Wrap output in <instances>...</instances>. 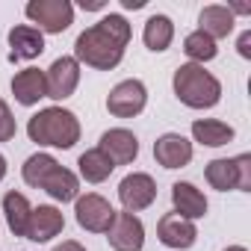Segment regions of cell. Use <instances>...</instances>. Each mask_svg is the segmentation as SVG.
Listing matches in <instances>:
<instances>
[{
	"mask_svg": "<svg viewBox=\"0 0 251 251\" xmlns=\"http://www.w3.org/2000/svg\"><path fill=\"white\" fill-rule=\"evenodd\" d=\"M130 24L124 15L118 12H109L103 15L98 24L86 27L77 42H74V59L80 65H89L95 71H112L121 59H124V50L130 45Z\"/></svg>",
	"mask_w": 251,
	"mask_h": 251,
	"instance_id": "cell-1",
	"label": "cell"
},
{
	"mask_svg": "<svg viewBox=\"0 0 251 251\" xmlns=\"http://www.w3.org/2000/svg\"><path fill=\"white\" fill-rule=\"evenodd\" d=\"M27 136L36 145L68 151L80 142V121L65 106H48V109H39L27 121Z\"/></svg>",
	"mask_w": 251,
	"mask_h": 251,
	"instance_id": "cell-2",
	"label": "cell"
},
{
	"mask_svg": "<svg viewBox=\"0 0 251 251\" xmlns=\"http://www.w3.org/2000/svg\"><path fill=\"white\" fill-rule=\"evenodd\" d=\"M172 89L177 95V100L189 109H213L222 100V83L216 74H210L204 65L195 62H183L175 77H172Z\"/></svg>",
	"mask_w": 251,
	"mask_h": 251,
	"instance_id": "cell-3",
	"label": "cell"
},
{
	"mask_svg": "<svg viewBox=\"0 0 251 251\" xmlns=\"http://www.w3.org/2000/svg\"><path fill=\"white\" fill-rule=\"evenodd\" d=\"M24 15L30 18V27L39 33H65L74 24V6L68 0H30L24 6Z\"/></svg>",
	"mask_w": 251,
	"mask_h": 251,
	"instance_id": "cell-4",
	"label": "cell"
},
{
	"mask_svg": "<svg viewBox=\"0 0 251 251\" xmlns=\"http://www.w3.org/2000/svg\"><path fill=\"white\" fill-rule=\"evenodd\" d=\"M148 106V89L142 80H121L112 86V92L106 95V109L115 118H136L142 109Z\"/></svg>",
	"mask_w": 251,
	"mask_h": 251,
	"instance_id": "cell-5",
	"label": "cell"
},
{
	"mask_svg": "<svg viewBox=\"0 0 251 251\" xmlns=\"http://www.w3.org/2000/svg\"><path fill=\"white\" fill-rule=\"evenodd\" d=\"M74 219L89 233H106L115 219V207L103 195L86 192V195H77V201H74Z\"/></svg>",
	"mask_w": 251,
	"mask_h": 251,
	"instance_id": "cell-6",
	"label": "cell"
},
{
	"mask_svg": "<svg viewBox=\"0 0 251 251\" xmlns=\"http://www.w3.org/2000/svg\"><path fill=\"white\" fill-rule=\"evenodd\" d=\"M118 201L124 207V213H142L157 201V183L148 172H130L118 183Z\"/></svg>",
	"mask_w": 251,
	"mask_h": 251,
	"instance_id": "cell-7",
	"label": "cell"
},
{
	"mask_svg": "<svg viewBox=\"0 0 251 251\" xmlns=\"http://www.w3.org/2000/svg\"><path fill=\"white\" fill-rule=\"evenodd\" d=\"M80 86V62L74 56H59L45 71V92L50 100H65Z\"/></svg>",
	"mask_w": 251,
	"mask_h": 251,
	"instance_id": "cell-8",
	"label": "cell"
},
{
	"mask_svg": "<svg viewBox=\"0 0 251 251\" xmlns=\"http://www.w3.org/2000/svg\"><path fill=\"white\" fill-rule=\"evenodd\" d=\"M112 251H142L145 248V225L133 213H115L109 230H106Z\"/></svg>",
	"mask_w": 251,
	"mask_h": 251,
	"instance_id": "cell-9",
	"label": "cell"
},
{
	"mask_svg": "<svg viewBox=\"0 0 251 251\" xmlns=\"http://www.w3.org/2000/svg\"><path fill=\"white\" fill-rule=\"evenodd\" d=\"M98 148L112 160V166H130L139 157V139L127 127H112L100 136Z\"/></svg>",
	"mask_w": 251,
	"mask_h": 251,
	"instance_id": "cell-10",
	"label": "cell"
},
{
	"mask_svg": "<svg viewBox=\"0 0 251 251\" xmlns=\"http://www.w3.org/2000/svg\"><path fill=\"white\" fill-rule=\"evenodd\" d=\"M157 236L166 248H175V251H186L195 245L198 239V227L195 222L177 216V213H166L160 222H157Z\"/></svg>",
	"mask_w": 251,
	"mask_h": 251,
	"instance_id": "cell-11",
	"label": "cell"
},
{
	"mask_svg": "<svg viewBox=\"0 0 251 251\" xmlns=\"http://www.w3.org/2000/svg\"><path fill=\"white\" fill-rule=\"evenodd\" d=\"M192 142L180 133H163L154 142V160L163 169H183L192 163Z\"/></svg>",
	"mask_w": 251,
	"mask_h": 251,
	"instance_id": "cell-12",
	"label": "cell"
},
{
	"mask_svg": "<svg viewBox=\"0 0 251 251\" xmlns=\"http://www.w3.org/2000/svg\"><path fill=\"white\" fill-rule=\"evenodd\" d=\"M65 227V216L59 207L53 204H39L33 207L30 213V225H27V236L24 239H33V242H50L53 236H59Z\"/></svg>",
	"mask_w": 251,
	"mask_h": 251,
	"instance_id": "cell-13",
	"label": "cell"
},
{
	"mask_svg": "<svg viewBox=\"0 0 251 251\" xmlns=\"http://www.w3.org/2000/svg\"><path fill=\"white\" fill-rule=\"evenodd\" d=\"M172 207H175L177 216H183V219H189V222H198V219L207 216V198H204V192H201L195 183H189V180H177V183L172 186Z\"/></svg>",
	"mask_w": 251,
	"mask_h": 251,
	"instance_id": "cell-14",
	"label": "cell"
},
{
	"mask_svg": "<svg viewBox=\"0 0 251 251\" xmlns=\"http://www.w3.org/2000/svg\"><path fill=\"white\" fill-rule=\"evenodd\" d=\"M9 59H39L45 53V33L30 24H18L9 30Z\"/></svg>",
	"mask_w": 251,
	"mask_h": 251,
	"instance_id": "cell-15",
	"label": "cell"
},
{
	"mask_svg": "<svg viewBox=\"0 0 251 251\" xmlns=\"http://www.w3.org/2000/svg\"><path fill=\"white\" fill-rule=\"evenodd\" d=\"M233 24H236L233 12H230L227 6H222V3H210V6H204L201 15H198V30H201L204 36H210L213 42L227 39V36L233 33Z\"/></svg>",
	"mask_w": 251,
	"mask_h": 251,
	"instance_id": "cell-16",
	"label": "cell"
},
{
	"mask_svg": "<svg viewBox=\"0 0 251 251\" xmlns=\"http://www.w3.org/2000/svg\"><path fill=\"white\" fill-rule=\"evenodd\" d=\"M12 95L21 106H36L42 98H48L45 92V71L39 68H24L12 77Z\"/></svg>",
	"mask_w": 251,
	"mask_h": 251,
	"instance_id": "cell-17",
	"label": "cell"
},
{
	"mask_svg": "<svg viewBox=\"0 0 251 251\" xmlns=\"http://www.w3.org/2000/svg\"><path fill=\"white\" fill-rule=\"evenodd\" d=\"M233 127L227 121H219V118H195L192 121V139L204 148H222L227 142H233Z\"/></svg>",
	"mask_w": 251,
	"mask_h": 251,
	"instance_id": "cell-18",
	"label": "cell"
},
{
	"mask_svg": "<svg viewBox=\"0 0 251 251\" xmlns=\"http://www.w3.org/2000/svg\"><path fill=\"white\" fill-rule=\"evenodd\" d=\"M39 189H45V192H48L53 201H59V204H65V201H77V195H80V177H77L71 169L56 166V169L42 180Z\"/></svg>",
	"mask_w": 251,
	"mask_h": 251,
	"instance_id": "cell-19",
	"label": "cell"
},
{
	"mask_svg": "<svg viewBox=\"0 0 251 251\" xmlns=\"http://www.w3.org/2000/svg\"><path fill=\"white\" fill-rule=\"evenodd\" d=\"M30 213H33V204L27 201L24 192H6L3 195V216H6V225L15 236H27V225H30Z\"/></svg>",
	"mask_w": 251,
	"mask_h": 251,
	"instance_id": "cell-20",
	"label": "cell"
},
{
	"mask_svg": "<svg viewBox=\"0 0 251 251\" xmlns=\"http://www.w3.org/2000/svg\"><path fill=\"white\" fill-rule=\"evenodd\" d=\"M172 39H175V24H172V18H169V15H151V18L145 21L142 42H145V48H148V50L163 53V50H169Z\"/></svg>",
	"mask_w": 251,
	"mask_h": 251,
	"instance_id": "cell-21",
	"label": "cell"
},
{
	"mask_svg": "<svg viewBox=\"0 0 251 251\" xmlns=\"http://www.w3.org/2000/svg\"><path fill=\"white\" fill-rule=\"evenodd\" d=\"M77 166H80V177H83L86 183H103V180L115 172L112 160H109L100 148H89V151H83L80 160H77Z\"/></svg>",
	"mask_w": 251,
	"mask_h": 251,
	"instance_id": "cell-22",
	"label": "cell"
},
{
	"mask_svg": "<svg viewBox=\"0 0 251 251\" xmlns=\"http://www.w3.org/2000/svg\"><path fill=\"white\" fill-rule=\"evenodd\" d=\"M204 177H207V183H210L216 192H230V189H236V183H239V177H236V163L227 160V157L210 160L207 169H204Z\"/></svg>",
	"mask_w": 251,
	"mask_h": 251,
	"instance_id": "cell-23",
	"label": "cell"
},
{
	"mask_svg": "<svg viewBox=\"0 0 251 251\" xmlns=\"http://www.w3.org/2000/svg\"><path fill=\"white\" fill-rule=\"evenodd\" d=\"M183 53L189 56V62L204 65V62H210V59L219 56V45H216L210 36H204L201 30H192V33L183 39Z\"/></svg>",
	"mask_w": 251,
	"mask_h": 251,
	"instance_id": "cell-24",
	"label": "cell"
},
{
	"mask_svg": "<svg viewBox=\"0 0 251 251\" xmlns=\"http://www.w3.org/2000/svg\"><path fill=\"white\" fill-rule=\"evenodd\" d=\"M56 166H59V163H56V157H50V154L39 151V154L27 157V163L21 166V177H24V183H27V186L39 189V186H42V180H45Z\"/></svg>",
	"mask_w": 251,
	"mask_h": 251,
	"instance_id": "cell-25",
	"label": "cell"
},
{
	"mask_svg": "<svg viewBox=\"0 0 251 251\" xmlns=\"http://www.w3.org/2000/svg\"><path fill=\"white\" fill-rule=\"evenodd\" d=\"M18 133V124H15V115L9 109V103L0 98V142H12Z\"/></svg>",
	"mask_w": 251,
	"mask_h": 251,
	"instance_id": "cell-26",
	"label": "cell"
},
{
	"mask_svg": "<svg viewBox=\"0 0 251 251\" xmlns=\"http://www.w3.org/2000/svg\"><path fill=\"white\" fill-rule=\"evenodd\" d=\"M233 163H236V177H239L236 189L251 192V154H239V157H233Z\"/></svg>",
	"mask_w": 251,
	"mask_h": 251,
	"instance_id": "cell-27",
	"label": "cell"
},
{
	"mask_svg": "<svg viewBox=\"0 0 251 251\" xmlns=\"http://www.w3.org/2000/svg\"><path fill=\"white\" fill-rule=\"evenodd\" d=\"M236 50H239V56H242V59H251V30H245V33L239 36Z\"/></svg>",
	"mask_w": 251,
	"mask_h": 251,
	"instance_id": "cell-28",
	"label": "cell"
},
{
	"mask_svg": "<svg viewBox=\"0 0 251 251\" xmlns=\"http://www.w3.org/2000/svg\"><path fill=\"white\" fill-rule=\"evenodd\" d=\"M53 251H86V248H83V245H80L77 239H65V242H59V245H56Z\"/></svg>",
	"mask_w": 251,
	"mask_h": 251,
	"instance_id": "cell-29",
	"label": "cell"
},
{
	"mask_svg": "<svg viewBox=\"0 0 251 251\" xmlns=\"http://www.w3.org/2000/svg\"><path fill=\"white\" fill-rule=\"evenodd\" d=\"M80 6L86 12H98V9H103V0H80Z\"/></svg>",
	"mask_w": 251,
	"mask_h": 251,
	"instance_id": "cell-30",
	"label": "cell"
},
{
	"mask_svg": "<svg viewBox=\"0 0 251 251\" xmlns=\"http://www.w3.org/2000/svg\"><path fill=\"white\" fill-rule=\"evenodd\" d=\"M121 6H124V9H142L145 0H121Z\"/></svg>",
	"mask_w": 251,
	"mask_h": 251,
	"instance_id": "cell-31",
	"label": "cell"
},
{
	"mask_svg": "<svg viewBox=\"0 0 251 251\" xmlns=\"http://www.w3.org/2000/svg\"><path fill=\"white\" fill-rule=\"evenodd\" d=\"M3 177H6V157L0 154V180H3Z\"/></svg>",
	"mask_w": 251,
	"mask_h": 251,
	"instance_id": "cell-32",
	"label": "cell"
},
{
	"mask_svg": "<svg viewBox=\"0 0 251 251\" xmlns=\"http://www.w3.org/2000/svg\"><path fill=\"white\" fill-rule=\"evenodd\" d=\"M225 251H248V248H245V245H227Z\"/></svg>",
	"mask_w": 251,
	"mask_h": 251,
	"instance_id": "cell-33",
	"label": "cell"
}]
</instances>
